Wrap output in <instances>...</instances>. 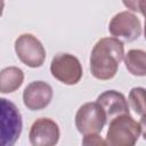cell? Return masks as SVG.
I'll return each mask as SVG.
<instances>
[{"instance_id": "obj_1", "label": "cell", "mask_w": 146, "mask_h": 146, "mask_svg": "<svg viewBox=\"0 0 146 146\" xmlns=\"http://www.w3.org/2000/svg\"><path fill=\"white\" fill-rule=\"evenodd\" d=\"M123 56L124 46L120 39L108 36L98 40L90 55L91 74L98 80L114 78Z\"/></svg>"}, {"instance_id": "obj_2", "label": "cell", "mask_w": 146, "mask_h": 146, "mask_svg": "<svg viewBox=\"0 0 146 146\" xmlns=\"http://www.w3.org/2000/svg\"><path fill=\"white\" fill-rule=\"evenodd\" d=\"M140 132V124L130 114H122L111 120L106 143L110 146H133Z\"/></svg>"}, {"instance_id": "obj_3", "label": "cell", "mask_w": 146, "mask_h": 146, "mask_svg": "<svg viewBox=\"0 0 146 146\" xmlns=\"http://www.w3.org/2000/svg\"><path fill=\"white\" fill-rule=\"evenodd\" d=\"M107 116L102 108V106L96 103L83 104L75 114V127L78 131L82 135L99 133L105 123Z\"/></svg>"}, {"instance_id": "obj_4", "label": "cell", "mask_w": 146, "mask_h": 146, "mask_svg": "<svg viewBox=\"0 0 146 146\" xmlns=\"http://www.w3.org/2000/svg\"><path fill=\"white\" fill-rule=\"evenodd\" d=\"M22 127V115L16 105L1 98V145H14L21 136Z\"/></svg>"}, {"instance_id": "obj_5", "label": "cell", "mask_w": 146, "mask_h": 146, "mask_svg": "<svg viewBox=\"0 0 146 146\" xmlns=\"http://www.w3.org/2000/svg\"><path fill=\"white\" fill-rule=\"evenodd\" d=\"M15 51L18 59L32 68L40 67L46 59V50L42 43L30 33H24L16 39Z\"/></svg>"}, {"instance_id": "obj_6", "label": "cell", "mask_w": 146, "mask_h": 146, "mask_svg": "<svg viewBox=\"0 0 146 146\" xmlns=\"http://www.w3.org/2000/svg\"><path fill=\"white\" fill-rule=\"evenodd\" d=\"M51 75L64 84H76L82 78L80 60L71 54H57L50 64Z\"/></svg>"}, {"instance_id": "obj_7", "label": "cell", "mask_w": 146, "mask_h": 146, "mask_svg": "<svg viewBox=\"0 0 146 146\" xmlns=\"http://www.w3.org/2000/svg\"><path fill=\"white\" fill-rule=\"evenodd\" d=\"M110 33L125 42L137 40L141 34V24L139 18L129 11H121L113 16L108 25Z\"/></svg>"}, {"instance_id": "obj_8", "label": "cell", "mask_w": 146, "mask_h": 146, "mask_svg": "<svg viewBox=\"0 0 146 146\" xmlns=\"http://www.w3.org/2000/svg\"><path fill=\"white\" fill-rule=\"evenodd\" d=\"M59 127L49 117H40L30 129V143L33 146H54L59 140Z\"/></svg>"}, {"instance_id": "obj_9", "label": "cell", "mask_w": 146, "mask_h": 146, "mask_svg": "<svg viewBox=\"0 0 146 146\" xmlns=\"http://www.w3.org/2000/svg\"><path fill=\"white\" fill-rule=\"evenodd\" d=\"M52 99V88L44 81H33L24 89L23 103L27 110L40 111L46 108Z\"/></svg>"}, {"instance_id": "obj_10", "label": "cell", "mask_w": 146, "mask_h": 146, "mask_svg": "<svg viewBox=\"0 0 146 146\" xmlns=\"http://www.w3.org/2000/svg\"><path fill=\"white\" fill-rule=\"evenodd\" d=\"M97 103L104 110L107 119L129 114V106L123 94L116 90H106L97 97Z\"/></svg>"}, {"instance_id": "obj_11", "label": "cell", "mask_w": 146, "mask_h": 146, "mask_svg": "<svg viewBox=\"0 0 146 146\" xmlns=\"http://www.w3.org/2000/svg\"><path fill=\"white\" fill-rule=\"evenodd\" d=\"M24 73L16 66H9L0 73V91L2 94H10L16 91L23 83Z\"/></svg>"}, {"instance_id": "obj_12", "label": "cell", "mask_w": 146, "mask_h": 146, "mask_svg": "<svg viewBox=\"0 0 146 146\" xmlns=\"http://www.w3.org/2000/svg\"><path fill=\"white\" fill-rule=\"evenodd\" d=\"M127 70L136 76L146 75V51L141 49H131L124 57Z\"/></svg>"}, {"instance_id": "obj_13", "label": "cell", "mask_w": 146, "mask_h": 146, "mask_svg": "<svg viewBox=\"0 0 146 146\" xmlns=\"http://www.w3.org/2000/svg\"><path fill=\"white\" fill-rule=\"evenodd\" d=\"M129 103L136 114L146 115V89L141 87L132 88L129 92Z\"/></svg>"}, {"instance_id": "obj_14", "label": "cell", "mask_w": 146, "mask_h": 146, "mask_svg": "<svg viewBox=\"0 0 146 146\" xmlns=\"http://www.w3.org/2000/svg\"><path fill=\"white\" fill-rule=\"evenodd\" d=\"M82 144L86 145V146H104V145H107L106 140H103L100 138V136L98 133H90V135H84V138L82 140Z\"/></svg>"}, {"instance_id": "obj_15", "label": "cell", "mask_w": 146, "mask_h": 146, "mask_svg": "<svg viewBox=\"0 0 146 146\" xmlns=\"http://www.w3.org/2000/svg\"><path fill=\"white\" fill-rule=\"evenodd\" d=\"M140 1L141 0H122L123 5L128 9H130V10H132L135 13L140 11Z\"/></svg>"}, {"instance_id": "obj_16", "label": "cell", "mask_w": 146, "mask_h": 146, "mask_svg": "<svg viewBox=\"0 0 146 146\" xmlns=\"http://www.w3.org/2000/svg\"><path fill=\"white\" fill-rule=\"evenodd\" d=\"M139 124H140V131H141V135L144 137V139L146 140V115H143L140 121H139Z\"/></svg>"}, {"instance_id": "obj_17", "label": "cell", "mask_w": 146, "mask_h": 146, "mask_svg": "<svg viewBox=\"0 0 146 146\" xmlns=\"http://www.w3.org/2000/svg\"><path fill=\"white\" fill-rule=\"evenodd\" d=\"M140 13L145 16L146 18V0H141L140 1Z\"/></svg>"}, {"instance_id": "obj_18", "label": "cell", "mask_w": 146, "mask_h": 146, "mask_svg": "<svg viewBox=\"0 0 146 146\" xmlns=\"http://www.w3.org/2000/svg\"><path fill=\"white\" fill-rule=\"evenodd\" d=\"M144 33H145V39H146V18H145V31H144Z\"/></svg>"}]
</instances>
